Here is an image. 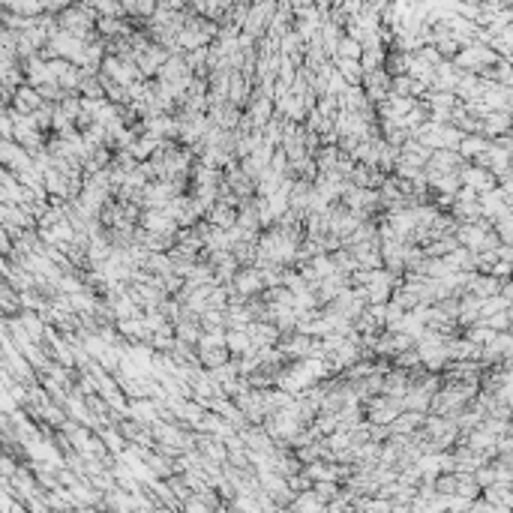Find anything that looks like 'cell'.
I'll return each mask as SVG.
<instances>
[{
    "instance_id": "cell-1",
    "label": "cell",
    "mask_w": 513,
    "mask_h": 513,
    "mask_svg": "<svg viewBox=\"0 0 513 513\" xmlns=\"http://www.w3.org/2000/svg\"><path fill=\"white\" fill-rule=\"evenodd\" d=\"M363 91L366 96H370L375 106L381 99H387L390 96V84H393V76H390V69L387 66H381V69H370V72H363Z\"/></svg>"
},
{
    "instance_id": "cell-2",
    "label": "cell",
    "mask_w": 513,
    "mask_h": 513,
    "mask_svg": "<svg viewBox=\"0 0 513 513\" xmlns=\"http://www.w3.org/2000/svg\"><path fill=\"white\" fill-rule=\"evenodd\" d=\"M0 159H4V166L12 171H24L34 166V153L16 138H4V144H0Z\"/></svg>"
},
{
    "instance_id": "cell-3",
    "label": "cell",
    "mask_w": 513,
    "mask_h": 513,
    "mask_svg": "<svg viewBox=\"0 0 513 513\" xmlns=\"http://www.w3.org/2000/svg\"><path fill=\"white\" fill-rule=\"evenodd\" d=\"M234 288H238L243 298H255V295H261V291L268 288L265 273H261V268H258V265L240 268V270H238V276H234Z\"/></svg>"
},
{
    "instance_id": "cell-4",
    "label": "cell",
    "mask_w": 513,
    "mask_h": 513,
    "mask_svg": "<svg viewBox=\"0 0 513 513\" xmlns=\"http://www.w3.org/2000/svg\"><path fill=\"white\" fill-rule=\"evenodd\" d=\"M171 57V51L166 49V46H159V42H151L148 49H144L141 54H138V69H141V76L144 78H153V76H159V69H163V64Z\"/></svg>"
},
{
    "instance_id": "cell-5",
    "label": "cell",
    "mask_w": 513,
    "mask_h": 513,
    "mask_svg": "<svg viewBox=\"0 0 513 513\" xmlns=\"http://www.w3.org/2000/svg\"><path fill=\"white\" fill-rule=\"evenodd\" d=\"M144 133H151L156 138H178V117L168 114V111H159V114H151L144 117Z\"/></svg>"
},
{
    "instance_id": "cell-6",
    "label": "cell",
    "mask_w": 513,
    "mask_h": 513,
    "mask_svg": "<svg viewBox=\"0 0 513 513\" xmlns=\"http://www.w3.org/2000/svg\"><path fill=\"white\" fill-rule=\"evenodd\" d=\"M249 336H253V342L258 348H270V345H280L283 340V330L273 325V321H265V318H255V321H249Z\"/></svg>"
},
{
    "instance_id": "cell-7",
    "label": "cell",
    "mask_w": 513,
    "mask_h": 513,
    "mask_svg": "<svg viewBox=\"0 0 513 513\" xmlns=\"http://www.w3.org/2000/svg\"><path fill=\"white\" fill-rule=\"evenodd\" d=\"M432 159V148H427L423 141H417L415 136L408 138L402 148H400V163L402 166H415V168H427Z\"/></svg>"
},
{
    "instance_id": "cell-8",
    "label": "cell",
    "mask_w": 513,
    "mask_h": 513,
    "mask_svg": "<svg viewBox=\"0 0 513 513\" xmlns=\"http://www.w3.org/2000/svg\"><path fill=\"white\" fill-rule=\"evenodd\" d=\"M0 225L4 228H36V219L21 204H0Z\"/></svg>"
},
{
    "instance_id": "cell-9",
    "label": "cell",
    "mask_w": 513,
    "mask_h": 513,
    "mask_svg": "<svg viewBox=\"0 0 513 513\" xmlns=\"http://www.w3.org/2000/svg\"><path fill=\"white\" fill-rule=\"evenodd\" d=\"M225 345L231 351V357H243V355H253V351H258V345L253 342V336H249L246 327H228Z\"/></svg>"
},
{
    "instance_id": "cell-10",
    "label": "cell",
    "mask_w": 513,
    "mask_h": 513,
    "mask_svg": "<svg viewBox=\"0 0 513 513\" xmlns=\"http://www.w3.org/2000/svg\"><path fill=\"white\" fill-rule=\"evenodd\" d=\"M42 102H46V96L39 93V87H34V84H21L19 91H16V96H12V108H19L21 114H34Z\"/></svg>"
},
{
    "instance_id": "cell-11",
    "label": "cell",
    "mask_w": 513,
    "mask_h": 513,
    "mask_svg": "<svg viewBox=\"0 0 513 513\" xmlns=\"http://www.w3.org/2000/svg\"><path fill=\"white\" fill-rule=\"evenodd\" d=\"M208 219L219 228H231V225H238V208H234V204H225V201H216L208 210Z\"/></svg>"
},
{
    "instance_id": "cell-12",
    "label": "cell",
    "mask_w": 513,
    "mask_h": 513,
    "mask_svg": "<svg viewBox=\"0 0 513 513\" xmlns=\"http://www.w3.org/2000/svg\"><path fill=\"white\" fill-rule=\"evenodd\" d=\"M198 360L208 366V370H213V366H223L231 360V351H228V345H198Z\"/></svg>"
},
{
    "instance_id": "cell-13",
    "label": "cell",
    "mask_w": 513,
    "mask_h": 513,
    "mask_svg": "<svg viewBox=\"0 0 513 513\" xmlns=\"http://www.w3.org/2000/svg\"><path fill=\"white\" fill-rule=\"evenodd\" d=\"M342 148L340 144H321L318 153H315V163H318V171H333L336 166H340V159H342Z\"/></svg>"
},
{
    "instance_id": "cell-14",
    "label": "cell",
    "mask_w": 513,
    "mask_h": 513,
    "mask_svg": "<svg viewBox=\"0 0 513 513\" xmlns=\"http://www.w3.org/2000/svg\"><path fill=\"white\" fill-rule=\"evenodd\" d=\"M291 510H306V513H313V510H327V502L325 498H318L315 489H306V492H298L295 495V502L288 504Z\"/></svg>"
},
{
    "instance_id": "cell-15",
    "label": "cell",
    "mask_w": 513,
    "mask_h": 513,
    "mask_svg": "<svg viewBox=\"0 0 513 513\" xmlns=\"http://www.w3.org/2000/svg\"><path fill=\"white\" fill-rule=\"evenodd\" d=\"M0 306H4V315L21 313V291L6 280H4V288H0Z\"/></svg>"
},
{
    "instance_id": "cell-16",
    "label": "cell",
    "mask_w": 513,
    "mask_h": 513,
    "mask_svg": "<svg viewBox=\"0 0 513 513\" xmlns=\"http://www.w3.org/2000/svg\"><path fill=\"white\" fill-rule=\"evenodd\" d=\"M333 64L348 78V84H360L363 81V64L357 61V57H333Z\"/></svg>"
},
{
    "instance_id": "cell-17",
    "label": "cell",
    "mask_w": 513,
    "mask_h": 513,
    "mask_svg": "<svg viewBox=\"0 0 513 513\" xmlns=\"http://www.w3.org/2000/svg\"><path fill=\"white\" fill-rule=\"evenodd\" d=\"M99 438L106 442V447L114 453V457H121V453L126 450V445H129L126 435L121 432V427H102V430H99Z\"/></svg>"
},
{
    "instance_id": "cell-18",
    "label": "cell",
    "mask_w": 513,
    "mask_h": 513,
    "mask_svg": "<svg viewBox=\"0 0 513 513\" xmlns=\"http://www.w3.org/2000/svg\"><path fill=\"white\" fill-rule=\"evenodd\" d=\"M4 9L19 12V16H27V19H36V16L46 12L42 0H4Z\"/></svg>"
},
{
    "instance_id": "cell-19",
    "label": "cell",
    "mask_w": 513,
    "mask_h": 513,
    "mask_svg": "<svg viewBox=\"0 0 513 513\" xmlns=\"http://www.w3.org/2000/svg\"><path fill=\"white\" fill-rule=\"evenodd\" d=\"M360 64H363V72H370V69H381L387 64V46H378V49H366L363 57H360Z\"/></svg>"
},
{
    "instance_id": "cell-20",
    "label": "cell",
    "mask_w": 513,
    "mask_h": 513,
    "mask_svg": "<svg viewBox=\"0 0 513 513\" xmlns=\"http://www.w3.org/2000/svg\"><path fill=\"white\" fill-rule=\"evenodd\" d=\"M78 93H81V96H91V99H108V96H106V84H102L99 76H84Z\"/></svg>"
},
{
    "instance_id": "cell-21",
    "label": "cell",
    "mask_w": 513,
    "mask_h": 513,
    "mask_svg": "<svg viewBox=\"0 0 513 513\" xmlns=\"http://www.w3.org/2000/svg\"><path fill=\"white\" fill-rule=\"evenodd\" d=\"M336 57H357V61H360V57H363V42L345 34V36L340 39V49H336Z\"/></svg>"
},
{
    "instance_id": "cell-22",
    "label": "cell",
    "mask_w": 513,
    "mask_h": 513,
    "mask_svg": "<svg viewBox=\"0 0 513 513\" xmlns=\"http://www.w3.org/2000/svg\"><path fill=\"white\" fill-rule=\"evenodd\" d=\"M313 489L318 492V498H325V502H333V498L342 492V483H340V480H315V487H313Z\"/></svg>"
},
{
    "instance_id": "cell-23",
    "label": "cell",
    "mask_w": 513,
    "mask_h": 513,
    "mask_svg": "<svg viewBox=\"0 0 513 513\" xmlns=\"http://www.w3.org/2000/svg\"><path fill=\"white\" fill-rule=\"evenodd\" d=\"M412 87H415V78L408 76H393V84H390V93H397V96H412Z\"/></svg>"
},
{
    "instance_id": "cell-24",
    "label": "cell",
    "mask_w": 513,
    "mask_h": 513,
    "mask_svg": "<svg viewBox=\"0 0 513 513\" xmlns=\"http://www.w3.org/2000/svg\"><path fill=\"white\" fill-rule=\"evenodd\" d=\"M366 313L375 318L378 327H387V303H370V306H366Z\"/></svg>"
},
{
    "instance_id": "cell-25",
    "label": "cell",
    "mask_w": 513,
    "mask_h": 513,
    "mask_svg": "<svg viewBox=\"0 0 513 513\" xmlns=\"http://www.w3.org/2000/svg\"><path fill=\"white\" fill-rule=\"evenodd\" d=\"M19 472L16 465V453H4V459H0V477H12Z\"/></svg>"
},
{
    "instance_id": "cell-26",
    "label": "cell",
    "mask_w": 513,
    "mask_h": 513,
    "mask_svg": "<svg viewBox=\"0 0 513 513\" xmlns=\"http://www.w3.org/2000/svg\"><path fill=\"white\" fill-rule=\"evenodd\" d=\"M72 4H76V0H42V6H46V12H51V16H61Z\"/></svg>"
},
{
    "instance_id": "cell-27",
    "label": "cell",
    "mask_w": 513,
    "mask_h": 513,
    "mask_svg": "<svg viewBox=\"0 0 513 513\" xmlns=\"http://www.w3.org/2000/svg\"><path fill=\"white\" fill-rule=\"evenodd\" d=\"M459 151H462L465 156H480L483 141H480V138H465V141H459Z\"/></svg>"
},
{
    "instance_id": "cell-28",
    "label": "cell",
    "mask_w": 513,
    "mask_h": 513,
    "mask_svg": "<svg viewBox=\"0 0 513 513\" xmlns=\"http://www.w3.org/2000/svg\"><path fill=\"white\" fill-rule=\"evenodd\" d=\"M121 6L126 16H138V0H121Z\"/></svg>"
},
{
    "instance_id": "cell-29",
    "label": "cell",
    "mask_w": 513,
    "mask_h": 513,
    "mask_svg": "<svg viewBox=\"0 0 513 513\" xmlns=\"http://www.w3.org/2000/svg\"><path fill=\"white\" fill-rule=\"evenodd\" d=\"M489 325H492L495 330H498V327H507V315H492V318H489Z\"/></svg>"
}]
</instances>
